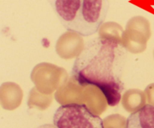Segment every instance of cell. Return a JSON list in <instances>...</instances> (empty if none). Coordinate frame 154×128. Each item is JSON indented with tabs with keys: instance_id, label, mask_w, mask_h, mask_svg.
<instances>
[{
	"instance_id": "4",
	"label": "cell",
	"mask_w": 154,
	"mask_h": 128,
	"mask_svg": "<svg viewBox=\"0 0 154 128\" xmlns=\"http://www.w3.org/2000/svg\"><path fill=\"white\" fill-rule=\"evenodd\" d=\"M124 128H154V105H144L132 112Z\"/></svg>"
},
{
	"instance_id": "2",
	"label": "cell",
	"mask_w": 154,
	"mask_h": 128,
	"mask_svg": "<svg viewBox=\"0 0 154 128\" xmlns=\"http://www.w3.org/2000/svg\"><path fill=\"white\" fill-rule=\"evenodd\" d=\"M68 31L88 37L97 32L106 19L109 0H48Z\"/></svg>"
},
{
	"instance_id": "1",
	"label": "cell",
	"mask_w": 154,
	"mask_h": 128,
	"mask_svg": "<svg viewBox=\"0 0 154 128\" xmlns=\"http://www.w3.org/2000/svg\"><path fill=\"white\" fill-rule=\"evenodd\" d=\"M127 51L119 39L102 37L89 40L76 57L71 70L80 86L99 88L110 106H116L124 90L123 81Z\"/></svg>"
},
{
	"instance_id": "6",
	"label": "cell",
	"mask_w": 154,
	"mask_h": 128,
	"mask_svg": "<svg viewBox=\"0 0 154 128\" xmlns=\"http://www.w3.org/2000/svg\"><path fill=\"white\" fill-rule=\"evenodd\" d=\"M153 92H152V96H154V85H153ZM150 104H151V105H154V97H153V99H151V100H150Z\"/></svg>"
},
{
	"instance_id": "5",
	"label": "cell",
	"mask_w": 154,
	"mask_h": 128,
	"mask_svg": "<svg viewBox=\"0 0 154 128\" xmlns=\"http://www.w3.org/2000/svg\"><path fill=\"white\" fill-rule=\"evenodd\" d=\"M37 128H57L56 126H54V124H43V125L39 126Z\"/></svg>"
},
{
	"instance_id": "3",
	"label": "cell",
	"mask_w": 154,
	"mask_h": 128,
	"mask_svg": "<svg viewBox=\"0 0 154 128\" xmlns=\"http://www.w3.org/2000/svg\"><path fill=\"white\" fill-rule=\"evenodd\" d=\"M57 128H105L104 121L87 106L81 103H67L60 106L53 117Z\"/></svg>"
}]
</instances>
